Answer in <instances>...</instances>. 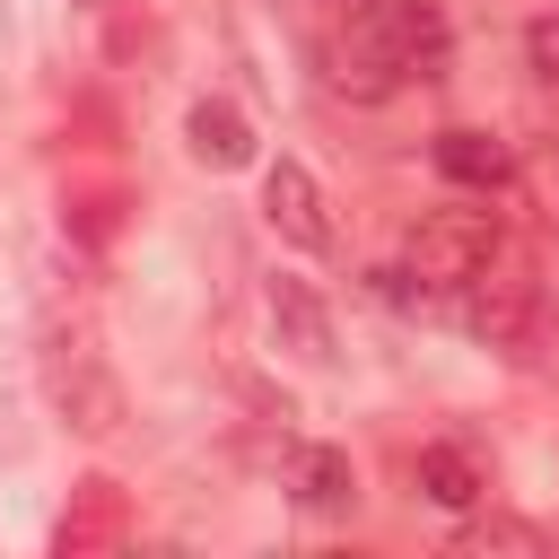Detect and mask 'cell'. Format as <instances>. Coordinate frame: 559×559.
Returning <instances> with one entry per match:
<instances>
[{
	"label": "cell",
	"instance_id": "6da1fadb",
	"mask_svg": "<svg viewBox=\"0 0 559 559\" xmlns=\"http://www.w3.org/2000/svg\"><path fill=\"white\" fill-rule=\"evenodd\" d=\"M498 210H428L419 227H411V245H402V271L419 280V288H472L489 262H498Z\"/></svg>",
	"mask_w": 559,
	"mask_h": 559
},
{
	"label": "cell",
	"instance_id": "7a4b0ae2",
	"mask_svg": "<svg viewBox=\"0 0 559 559\" xmlns=\"http://www.w3.org/2000/svg\"><path fill=\"white\" fill-rule=\"evenodd\" d=\"M44 393H52V411H61L79 437H114V428H122V384H114L96 332H52V341H44Z\"/></svg>",
	"mask_w": 559,
	"mask_h": 559
},
{
	"label": "cell",
	"instance_id": "3957f363",
	"mask_svg": "<svg viewBox=\"0 0 559 559\" xmlns=\"http://www.w3.org/2000/svg\"><path fill=\"white\" fill-rule=\"evenodd\" d=\"M463 297H472L463 314H472V332H480L489 349H515V358L533 349V332H542V280H533L524 262H507V253H498Z\"/></svg>",
	"mask_w": 559,
	"mask_h": 559
},
{
	"label": "cell",
	"instance_id": "277c9868",
	"mask_svg": "<svg viewBox=\"0 0 559 559\" xmlns=\"http://www.w3.org/2000/svg\"><path fill=\"white\" fill-rule=\"evenodd\" d=\"M262 218H271V236H280V245H297V253H332V210H323V183H314L297 157H280V166L262 175Z\"/></svg>",
	"mask_w": 559,
	"mask_h": 559
},
{
	"label": "cell",
	"instance_id": "5b68a950",
	"mask_svg": "<svg viewBox=\"0 0 559 559\" xmlns=\"http://www.w3.org/2000/svg\"><path fill=\"white\" fill-rule=\"evenodd\" d=\"M437 175H445V183H472V192H507V183H515V148H507L498 131L454 122V131H437Z\"/></svg>",
	"mask_w": 559,
	"mask_h": 559
},
{
	"label": "cell",
	"instance_id": "8992f818",
	"mask_svg": "<svg viewBox=\"0 0 559 559\" xmlns=\"http://www.w3.org/2000/svg\"><path fill=\"white\" fill-rule=\"evenodd\" d=\"M384 35H393L402 79H437V70H445V52H454V35H445V9H437V0H393V9H384Z\"/></svg>",
	"mask_w": 559,
	"mask_h": 559
},
{
	"label": "cell",
	"instance_id": "52a82bcc",
	"mask_svg": "<svg viewBox=\"0 0 559 559\" xmlns=\"http://www.w3.org/2000/svg\"><path fill=\"white\" fill-rule=\"evenodd\" d=\"M419 498H437V507H480V498H489V472H480L463 445H419Z\"/></svg>",
	"mask_w": 559,
	"mask_h": 559
},
{
	"label": "cell",
	"instance_id": "ba28073f",
	"mask_svg": "<svg viewBox=\"0 0 559 559\" xmlns=\"http://www.w3.org/2000/svg\"><path fill=\"white\" fill-rule=\"evenodd\" d=\"M297 498H306L314 515H349V507H358L349 454H341V445H306V454H297Z\"/></svg>",
	"mask_w": 559,
	"mask_h": 559
},
{
	"label": "cell",
	"instance_id": "9c48e42d",
	"mask_svg": "<svg viewBox=\"0 0 559 559\" xmlns=\"http://www.w3.org/2000/svg\"><path fill=\"white\" fill-rule=\"evenodd\" d=\"M183 131H192V157H201V166H218V175L253 157V131H245V114H236V105H192V122H183Z\"/></svg>",
	"mask_w": 559,
	"mask_h": 559
},
{
	"label": "cell",
	"instance_id": "30bf717a",
	"mask_svg": "<svg viewBox=\"0 0 559 559\" xmlns=\"http://www.w3.org/2000/svg\"><path fill=\"white\" fill-rule=\"evenodd\" d=\"M271 323H280L306 358H332V323H323V306L306 297V280H271Z\"/></svg>",
	"mask_w": 559,
	"mask_h": 559
},
{
	"label": "cell",
	"instance_id": "8fae6325",
	"mask_svg": "<svg viewBox=\"0 0 559 559\" xmlns=\"http://www.w3.org/2000/svg\"><path fill=\"white\" fill-rule=\"evenodd\" d=\"M454 550L463 559H480V550H550V533L524 524V515H472V524H454Z\"/></svg>",
	"mask_w": 559,
	"mask_h": 559
},
{
	"label": "cell",
	"instance_id": "7c38bea8",
	"mask_svg": "<svg viewBox=\"0 0 559 559\" xmlns=\"http://www.w3.org/2000/svg\"><path fill=\"white\" fill-rule=\"evenodd\" d=\"M515 183L533 192V210H542V227L559 236V140H533V148L515 157Z\"/></svg>",
	"mask_w": 559,
	"mask_h": 559
},
{
	"label": "cell",
	"instance_id": "4fadbf2b",
	"mask_svg": "<svg viewBox=\"0 0 559 559\" xmlns=\"http://www.w3.org/2000/svg\"><path fill=\"white\" fill-rule=\"evenodd\" d=\"M524 70H533L542 87H559V9H542V17L524 26Z\"/></svg>",
	"mask_w": 559,
	"mask_h": 559
},
{
	"label": "cell",
	"instance_id": "5bb4252c",
	"mask_svg": "<svg viewBox=\"0 0 559 559\" xmlns=\"http://www.w3.org/2000/svg\"><path fill=\"white\" fill-rule=\"evenodd\" d=\"M332 9H341V26H349V17H384L393 0H332Z\"/></svg>",
	"mask_w": 559,
	"mask_h": 559
}]
</instances>
